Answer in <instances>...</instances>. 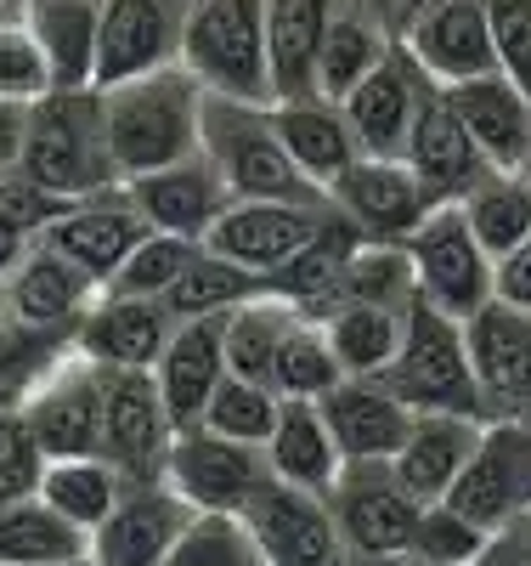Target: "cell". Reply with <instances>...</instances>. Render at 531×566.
<instances>
[{
    "mask_svg": "<svg viewBox=\"0 0 531 566\" xmlns=\"http://www.w3.org/2000/svg\"><path fill=\"white\" fill-rule=\"evenodd\" d=\"M328 515H333V533H340L346 555H407L413 533H418V515L424 504L396 482L391 464H346L340 482L322 493Z\"/></svg>",
    "mask_w": 531,
    "mask_h": 566,
    "instance_id": "8",
    "label": "cell"
},
{
    "mask_svg": "<svg viewBox=\"0 0 531 566\" xmlns=\"http://www.w3.org/2000/svg\"><path fill=\"white\" fill-rule=\"evenodd\" d=\"M40 459H103V374L79 352L57 357L18 402Z\"/></svg>",
    "mask_w": 531,
    "mask_h": 566,
    "instance_id": "7",
    "label": "cell"
},
{
    "mask_svg": "<svg viewBox=\"0 0 531 566\" xmlns=\"http://www.w3.org/2000/svg\"><path fill=\"white\" fill-rule=\"evenodd\" d=\"M176 335V323L159 301H130V295H96L79 328L68 335V352H79L91 368H136L153 374Z\"/></svg>",
    "mask_w": 531,
    "mask_h": 566,
    "instance_id": "22",
    "label": "cell"
},
{
    "mask_svg": "<svg viewBox=\"0 0 531 566\" xmlns=\"http://www.w3.org/2000/svg\"><path fill=\"white\" fill-rule=\"evenodd\" d=\"M7 23H23V0H0V29Z\"/></svg>",
    "mask_w": 531,
    "mask_h": 566,
    "instance_id": "55",
    "label": "cell"
},
{
    "mask_svg": "<svg viewBox=\"0 0 531 566\" xmlns=\"http://www.w3.org/2000/svg\"><path fill=\"white\" fill-rule=\"evenodd\" d=\"M18 176L45 187V193L68 199V205L114 193L119 176H114V159H108L96 91H45L40 103H29Z\"/></svg>",
    "mask_w": 531,
    "mask_h": 566,
    "instance_id": "3",
    "label": "cell"
},
{
    "mask_svg": "<svg viewBox=\"0 0 531 566\" xmlns=\"http://www.w3.org/2000/svg\"><path fill=\"white\" fill-rule=\"evenodd\" d=\"M40 448L29 437V424L18 408H0V482H12V493H34L40 488Z\"/></svg>",
    "mask_w": 531,
    "mask_h": 566,
    "instance_id": "49",
    "label": "cell"
},
{
    "mask_svg": "<svg viewBox=\"0 0 531 566\" xmlns=\"http://www.w3.org/2000/svg\"><path fill=\"white\" fill-rule=\"evenodd\" d=\"M346 374L328 352V335L311 323V317H295L288 323V335L277 346V363H272V391L283 402H322L333 386H340Z\"/></svg>",
    "mask_w": 531,
    "mask_h": 566,
    "instance_id": "40",
    "label": "cell"
},
{
    "mask_svg": "<svg viewBox=\"0 0 531 566\" xmlns=\"http://www.w3.org/2000/svg\"><path fill=\"white\" fill-rule=\"evenodd\" d=\"M340 295L357 306H384V312H407L418 301L413 261L402 244H357L340 277Z\"/></svg>",
    "mask_w": 531,
    "mask_h": 566,
    "instance_id": "41",
    "label": "cell"
},
{
    "mask_svg": "<svg viewBox=\"0 0 531 566\" xmlns=\"http://www.w3.org/2000/svg\"><path fill=\"white\" fill-rule=\"evenodd\" d=\"M402 250L413 261L418 301L436 306L442 317L469 323V317H480L492 306V261L475 244V232H469L458 205H436Z\"/></svg>",
    "mask_w": 531,
    "mask_h": 566,
    "instance_id": "6",
    "label": "cell"
},
{
    "mask_svg": "<svg viewBox=\"0 0 531 566\" xmlns=\"http://www.w3.org/2000/svg\"><path fill=\"white\" fill-rule=\"evenodd\" d=\"M96 374H103V459L125 482H164V453L176 431L153 374L136 368H96Z\"/></svg>",
    "mask_w": 531,
    "mask_h": 566,
    "instance_id": "12",
    "label": "cell"
},
{
    "mask_svg": "<svg viewBox=\"0 0 531 566\" xmlns=\"http://www.w3.org/2000/svg\"><path fill=\"white\" fill-rule=\"evenodd\" d=\"M199 154L221 176L232 205H328V193L295 170L283 136L272 125V103H237L204 91V125H199Z\"/></svg>",
    "mask_w": 531,
    "mask_h": 566,
    "instance_id": "2",
    "label": "cell"
},
{
    "mask_svg": "<svg viewBox=\"0 0 531 566\" xmlns=\"http://www.w3.org/2000/svg\"><path fill=\"white\" fill-rule=\"evenodd\" d=\"M261 295H266V283H261L255 272H244V266H232V261L199 250V255L187 261V272L176 277V290H170L159 306L170 312V323H199V317H226V312L249 306V301H261Z\"/></svg>",
    "mask_w": 531,
    "mask_h": 566,
    "instance_id": "38",
    "label": "cell"
},
{
    "mask_svg": "<svg viewBox=\"0 0 531 566\" xmlns=\"http://www.w3.org/2000/svg\"><path fill=\"white\" fill-rule=\"evenodd\" d=\"M328 205L362 244H407L418 221L436 210V199L424 193L402 159H357L328 187Z\"/></svg>",
    "mask_w": 531,
    "mask_h": 566,
    "instance_id": "13",
    "label": "cell"
},
{
    "mask_svg": "<svg viewBox=\"0 0 531 566\" xmlns=\"http://www.w3.org/2000/svg\"><path fill=\"white\" fill-rule=\"evenodd\" d=\"M351 7H362L368 18H379L384 29L402 34V18H407V0H351Z\"/></svg>",
    "mask_w": 531,
    "mask_h": 566,
    "instance_id": "53",
    "label": "cell"
},
{
    "mask_svg": "<svg viewBox=\"0 0 531 566\" xmlns=\"http://www.w3.org/2000/svg\"><path fill=\"white\" fill-rule=\"evenodd\" d=\"M192 0H103V40H96V91L159 74L181 63Z\"/></svg>",
    "mask_w": 531,
    "mask_h": 566,
    "instance_id": "14",
    "label": "cell"
},
{
    "mask_svg": "<svg viewBox=\"0 0 531 566\" xmlns=\"http://www.w3.org/2000/svg\"><path fill=\"white\" fill-rule=\"evenodd\" d=\"M266 470H272V482L317 493V499L340 482L346 459H340V448H333V431H328L317 402H283L277 431L266 442Z\"/></svg>",
    "mask_w": 531,
    "mask_h": 566,
    "instance_id": "33",
    "label": "cell"
},
{
    "mask_svg": "<svg viewBox=\"0 0 531 566\" xmlns=\"http://www.w3.org/2000/svg\"><path fill=\"white\" fill-rule=\"evenodd\" d=\"M498 74L531 103V0H487Z\"/></svg>",
    "mask_w": 531,
    "mask_h": 566,
    "instance_id": "46",
    "label": "cell"
},
{
    "mask_svg": "<svg viewBox=\"0 0 531 566\" xmlns=\"http://www.w3.org/2000/svg\"><path fill=\"white\" fill-rule=\"evenodd\" d=\"M23 125H29V103H0V181H7V176H18Z\"/></svg>",
    "mask_w": 531,
    "mask_h": 566,
    "instance_id": "52",
    "label": "cell"
},
{
    "mask_svg": "<svg viewBox=\"0 0 531 566\" xmlns=\"http://www.w3.org/2000/svg\"><path fill=\"white\" fill-rule=\"evenodd\" d=\"M396 40H402V52L418 63V74L436 91H453V85L498 74L487 0H424L418 12H407Z\"/></svg>",
    "mask_w": 531,
    "mask_h": 566,
    "instance_id": "10",
    "label": "cell"
},
{
    "mask_svg": "<svg viewBox=\"0 0 531 566\" xmlns=\"http://www.w3.org/2000/svg\"><path fill=\"white\" fill-rule=\"evenodd\" d=\"M525 181H531V159H525Z\"/></svg>",
    "mask_w": 531,
    "mask_h": 566,
    "instance_id": "59",
    "label": "cell"
},
{
    "mask_svg": "<svg viewBox=\"0 0 531 566\" xmlns=\"http://www.w3.org/2000/svg\"><path fill=\"white\" fill-rule=\"evenodd\" d=\"M141 239H148V221L136 216V205L125 199V187L68 205V216H57L52 227L40 232V244H52L63 261H74L96 290H108L114 272L130 261V250Z\"/></svg>",
    "mask_w": 531,
    "mask_h": 566,
    "instance_id": "20",
    "label": "cell"
},
{
    "mask_svg": "<svg viewBox=\"0 0 531 566\" xmlns=\"http://www.w3.org/2000/svg\"><path fill=\"white\" fill-rule=\"evenodd\" d=\"M464 335L475 357L480 413L531 424V312H509L492 301L480 317L464 323Z\"/></svg>",
    "mask_w": 531,
    "mask_h": 566,
    "instance_id": "17",
    "label": "cell"
},
{
    "mask_svg": "<svg viewBox=\"0 0 531 566\" xmlns=\"http://www.w3.org/2000/svg\"><path fill=\"white\" fill-rule=\"evenodd\" d=\"M317 408L346 464H391L413 431V408L384 380H340Z\"/></svg>",
    "mask_w": 531,
    "mask_h": 566,
    "instance_id": "24",
    "label": "cell"
},
{
    "mask_svg": "<svg viewBox=\"0 0 531 566\" xmlns=\"http://www.w3.org/2000/svg\"><path fill=\"white\" fill-rule=\"evenodd\" d=\"M164 482L192 504V510H215V515H244L261 488L272 482L266 453L244 442H221L215 431H176L164 453Z\"/></svg>",
    "mask_w": 531,
    "mask_h": 566,
    "instance_id": "11",
    "label": "cell"
},
{
    "mask_svg": "<svg viewBox=\"0 0 531 566\" xmlns=\"http://www.w3.org/2000/svg\"><path fill=\"white\" fill-rule=\"evenodd\" d=\"M204 244H181V239H170V232H148L136 250H130V261L114 272V283L103 295H130V301H164L170 290H176V277L187 272V261L199 255Z\"/></svg>",
    "mask_w": 531,
    "mask_h": 566,
    "instance_id": "44",
    "label": "cell"
},
{
    "mask_svg": "<svg viewBox=\"0 0 531 566\" xmlns=\"http://www.w3.org/2000/svg\"><path fill=\"white\" fill-rule=\"evenodd\" d=\"M346 566H429L418 555H362V560H346Z\"/></svg>",
    "mask_w": 531,
    "mask_h": 566,
    "instance_id": "54",
    "label": "cell"
},
{
    "mask_svg": "<svg viewBox=\"0 0 531 566\" xmlns=\"http://www.w3.org/2000/svg\"><path fill=\"white\" fill-rule=\"evenodd\" d=\"M7 499H18V493H12V482H0V504H7Z\"/></svg>",
    "mask_w": 531,
    "mask_h": 566,
    "instance_id": "57",
    "label": "cell"
},
{
    "mask_svg": "<svg viewBox=\"0 0 531 566\" xmlns=\"http://www.w3.org/2000/svg\"><path fill=\"white\" fill-rule=\"evenodd\" d=\"M125 476L108 459H45L40 470V499L52 504L63 522H74L79 533H96L114 515V504L125 499Z\"/></svg>",
    "mask_w": 531,
    "mask_h": 566,
    "instance_id": "36",
    "label": "cell"
},
{
    "mask_svg": "<svg viewBox=\"0 0 531 566\" xmlns=\"http://www.w3.org/2000/svg\"><path fill=\"white\" fill-rule=\"evenodd\" d=\"M492 301L509 312H531V239L492 261Z\"/></svg>",
    "mask_w": 531,
    "mask_h": 566,
    "instance_id": "50",
    "label": "cell"
},
{
    "mask_svg": "<svg viewBox=\"0 0 531 566\" xmlns=\"http://www.w3.org/2000/svg\"><path fill=\"white\" fill-rule=\"evenodd\" d=\"M328 221L333 205H226L204 250L266 283L283 261H295L306 244H317Z\"/></svg>",
    "mask_w": 531,
    "mask_h": 566,
    "instance_id": "15",
    "label": "cell"
},
{
    "mask_svg": "<svg viewBox=\"0 0 531 566\" xmlns=\"http://www.w3.org/2000/svg\"><path fill=\"white\" fill-rule=\"evenodd\" d=\"M52 91V74H45V57L23 23L0 29V103H40Z\"/></svg>",
    "mask_w": 531,
    "mask_h": 566,
    "instance_id": "47",
    "label": "cell"
},
{
    "mask_svg": "<svg viewBox=\"0 0 531 566\" xmlns=\"http://www.w3.org/2000/svg\"><path fill=\"white\" fill-rule=\"evenodd\" d=\"M23 29L40 45L52 91H96L103 0H23Z\"/></svg>",
    "mask_w": 531,
    "mask_h": 566,
    "instance_id": "28",
    "label": "cell"
},
{
    "mask_svg": "<svg viewBox=\"0 0 531 566\" xmlns=\"http://www.w3.org/2000/svg\"><path fill=\"white\" fill-rule=\"evenodd\" d=\"M192 522V504L170 482H130L114 515L91 533L96 566H170V549L181 544Z\"/></svg>",
    "mask_w": 531,
    "mask_h": 566,
    "instance_id": "16",
    "label": "cell"
},
{
    "mask_svg": "<svg viewBox=\"0 0 531 566\" xmlns=\"http://www.w3.org/2000/svg\"><path fill=\"white\" fill-rule=\"evenodd\" d=\"M418 7H424V0H407V12H418ZM402 23H407V18H402Z\"/></svg>",
    "mask_w": 531,
    "mask_h": 566,
    "instance_id": "58",
    "label": "cell"
},
{
    "mask_svg": "<svg viewBox=\"0 0 531 566\" xmlns=\"http://www.w3.org/2000/svg\"><path fill=\"white\" fill-rule=\"evenodd\" d=\"M469 566H531V515L498 527V533L487 538V549H480Z\"/></svg>",
    "mask_w": 531,
    "mask_h": 566,
    "instance_id": "51",
    "label": "cell"
},
{
    "mask_svg": "<svg viewBox=\"0 0 531 566\" xmlns=\"http://www.w3.org/2000/svg\"><path fill=\"white\" fill-rule=\"evenodd\" d=\"M103 295L96 283L63 261L52 244H29V255L12 266V277L0 283V312H7L18 328H40V335H52V328H79V317L91 312V301Z\"/></svg>",
    "mask_w": 531,
    "mask_h": 566,
    "instance_id": "23",
    "label": "cell"
},
{
    "mask_svg": "<svg viewBox=\"0 0 531 566\" xmlns=\"http://www.w3.org/2000/svg\"><path fill=\"white\" fill-rule=\"evenodd\" d=\"M266 12H272V0H192L187 34H181V69L210 97L272 103Z\"/></svg>",
    "mask_w": 531,
    "mask_h": 566,
    "instance_id": "4",
    "label": "cell"
},
{
    "mask_svg": "<svg viewBox=\"0 0 531 566\" xmlns=\"http://www.w3.org/2000/svg\"><path fill=\"white\" fill-rule=\"evenodd\" d=\"M424 97H429V80L418 74V63L402 52V40H396L391 57H384L340 103V114H346V125L357 136V154L362 159H402L407 130H413Z\"/></svg>",
    "mask_w": 531,
    "mask_h": 566,
    "instance_id": "18",
    "label": "cell"
},
{
    "mask_svg": "<svg viewBox=\"0 0 531 566\" xmlns=\"http://www.w3.org/2000/svg\"><path fill=\"white\" fill-rule=\"evenodd\" d=\"M396 45V29H384L379 18H368L362 7H351V0H340V12H333L322 45H317V69H311V97L333 103L340 108L351 91L391 57Z\"/></svg>",
    "mask_w": 531,
    "mask_h": 566,
    "instance_id": "32",
    "label": "cell"
},
{
    "mask_svg": "<svg viewBox=\"0 0 531 566\" xmlns=\"http://www.w3.org/2000/svg\"><path fill=\"white\" fill-rule=\"evenodd\" d=\"M333 12H340V0H272V12H266L272 103H306L311 97L317 45H322Z\"/></svg>",
    "mask_w": 531,
    "mask_h": 566,
    "instance_id": "30",
    "label": "cell"
},
{
    "mask_svg": "<svg viewBox=\"0 0 531 566\" xmlns=\"http://www.w3.org/2000/svg\"><path fill=\"white\" fill-rule=\"evenodd\" d=\"M96 108H103V136H108V159H114L119 187L136 176L170 170L181 159H199L204 85L181 63L96 91Z\"/></svg>",
    "mask_w": 531,
    "mask_h": 566,
    "instance_id": "1",
    "label": "cell"
},
{
    "mask_svg": "<svg viewBox=\"0 0 531 566\" xmlns=\"http://www.w3.org/2000/svg\"><path fill=\"white\" fill-rule=\"evenodd\" d=\"M442 97L458 114V125L469 130V142L480 148L487 170H520L525 176V159H531V103L503 74L453 85V91H442Z\"/></svg>",
    "mask_w": 531,
    "mask_h": 566,
    "instance_id": "27",
    "label": "cell"
},
{
    "mask_svg": "<svg viewBox=\"0 0 531 566\" xmlns=\"http://www.w3.org/2000/svg\"><path fill=\"white\" fill-rule=\"evenodd\" d=\"M85 549H91V533L63 522L40 493H18L0 504V566H52Z\"/></svg>",
    "mask_w": 531,
    "mask_h": 566,
    "instance_id": "35",
    "label": "cell"
},
{
    "mask_svg": "<svg viewBox=\"0 0 531 566\" xmlns=\"http://www.w3.org/2000/svg\"><path fill=\"white\" fill-rule=\"evenodd\" d=\"M57 216H68V199L45 193V187H34V181H23V176L0 181V221H12L18 232H29V239H40V232L52 227Z\"/></svg>",
    "mask_w": 531,
    "mask_h": 566,
    "instance_id": "48",
    "label": "cell"
},
{
    "mask_svg": "<svg viewBox=\"0 0 531 566\" xmlns=\"http://www.w3.org/2000/svg\"><path fill=\"white\" fill-rule=\"evenodd\" d=\"M52 566H96V560H91V549H85V555H68V560H52Z\"/></svg>",
    "mask_w": 531,
    "mask_h": 566,
    "instance_id": "56",
    "label": "cell"
},
{
    "mask_svg": "<svg viewBox=\"0 0 531 566\" xmlns=\"http://www.w3.org/2000/svg\"><path fill=\"white\" fill-rule=\"evenodd\" d=\"M244 522H249L266 566H346L351 560L340 533H333L328 504L317 493L266 482L261 499L244 510Z\"/></svg>",
    "mask_w": 531,
    "mask_h": 566,
    "instance_id": "19",
    "label": "cell"
},
{
    "mask_svg": "<svg viewBox=\"0 0 531 566\" xmlns=\"http://www.w3.org/2000/svg\"><path fill=\"white\" fill-rule=\"evenodd\" d=\"M458 210L475 232V244L487 250V261H503L514 244L531 239V181L520 170H487Z\"/></svg>",
    "mask_w": 531,
    "mask_h": 566,
    "instance_id": "37",
    "label": "cell"
},
{
    "mask_svg": "<svg viewBox=\"0 0 531 566\" xmlns=\"http://www.w3.org/2000/svg\"><path fill=\"white\" fill-rule=\"evenodd\" d=\"M221 380H226L221 317L176 323L164 357L153 363V386H159V402H164V413H170V431H199L204 408H210V397H215Z\"/></svg>",
    "mask_w": 531,
    "mask_h": 566,
    "instance_id": "26",
    "label": "cell"
},
{
    "mask_svg": "<svg viewBox=\"0 0 531 566\" xmlns=\"http://www.w3.org/2000/svg\"><path fill=\"white\" fill-rule=\"evenodd\" d=\"M272 125L283 136L288 159H295V170L317 187V193H328L333 181H340L362 154H357V136L346 125V114L322 103V97H306V103H272Z\"/></svg>",
    "mask_w": 531,
    "mask_h": 566,
    "instance_id": "31",
    "label": "cell"
},
{
    "mask_svg": "<svg viewBox=\"0 0 531 566\" xmlns=\"http://www.w3.org/2000/svg\"><path fill=\"white\" fill-rule=\"evenodd\" d=\"M402 317L407 312H384V306H357L340 301L328 317H317V328L328 335V352L340 363L346 380H384L402 352Z\"/></svg>",
    "mask_w": 531,
    "mask_h": 566,
    "instance_id": "34",
    "label": "cell"
},
{
    "mask_svg": "<svg viewBox=\"0 0 531 566\" xmlns=\"http://www.w3.org/2000/svg\"><path fill=\"white\" fill-rule=\"evenodd\" d=\"M170 566H266V560H261V544L244 515L192 510L181 544L170 549Z\"/></svg>",
    "mask_w": 531,
    "mask_h": 566,
    "instance_id": "43",
    "label": "cell"
},
{
    "mask_svg": "<svg viewBox=\"0 0 531 566\" xmlns=\"http://www.w3.org/2000/svg\"><path fill=\"white\" fill-rule=\"evenodd\" d=\"M125 199L136 205V216L148 221V232H170L181 244H204L215 221L226 216L232 193L221 187V176L210 170V159H181L170 170H153V176H136L125 181Z\"/></svg>",
    "mask_w": 531,
    "mask_h": 566,
    "instance_id": "21",
    "label": "cell"
},
{
    "mask_svg": "<svg viewBox=\"0 0 531 566\" xmlns=\"http://www.w3.org/2000/svg\"><path fill=\"white\" fill-rule=\"evenodd\" d=\"M402 165L418 176V187L436 205H464L469 187L487 176V159H480V148L469 142V130L458 125V114L447 108V97L436 85H429V97H424V108L407 130Z\"/></svg>",
    "mask_w": 531,
    "mask_h": 566,
    "instance_id": "25",
    "label": "cell"
},
{
    "mask_svg": "<svg viewBox=\"0 0 531 566\" xmlns=\"http://www.w3.org/2000/svg\"><path fill=\"white\" fill-rule=\"evenodd\" d=\"M447 504L480 533H498L520 522V515H531V424H514V419L480 424V442L464 464L458 488L447 493Z\"/></svg>",
    "mask_w": 531,
    "mask_h": 566,
    "instance_id": "9",
    "label": "cell"
},
{
    "mask_svg": "<svg viewBox=\"0 0 531 566\" xmlns=\"http://www.w3.org/2000/svg\"><path fill=\"white\" fill-rule=\"evenodd\" d=\"M487 419H458V413H413V431L402 442V453L391 459L396 482L418 499V504H447V493L458 488L464 464L480 442Z\"/></svg>",
    "mask_w": 531,
    "mask_h": 566,
    "instance_id": "29",
    "label": "cell"
},
{
    "mask_svg": "<svg viewBox=\"0 0 531 566\" xmlns=\"http://www.w3.org/2000/svg\"><path fill=\"white\" fill-rule=\"evenodd\" d=\"M277 413H283V397L272 386H249V380H232L226 374L204 408V431H215L221 442H244V448L266 453V442L277 431Z\"/></svg>",
    "mask_w": 531,
    "mask_h": 566,
    "instance_id": "42",
    "label": "cell"
},
{
    "mask_svg": "<svg viewBox=\"0 0 531 566\" xmlns=\"http://www.w3.org/2000/svg\"><path fill=\"white\" fill-rule=\"evenodd\" d=\"M487 538H492V533H480L475 522H464L453 504H424L407 555H418V560H429V566H469L480 549H487Z\"/></svg>",
    "mask_w": 531,
    "mask_h": 566,
    "instance_id": "45",
    "label": "cell"
},
{
    "mask_svg": "<svg viewBox=\"0 0 531 566\" xmlns=\"http://www.w3.org/2000/svg\"><path fill=\"white\" fill-rule=\"evenodd\" d=\"M288 312L283 301H249L221 317V357H226V374L232 380H249V386H272V363H277V346L288 335Z\"/></svg>",
    "mask_w": 531,
    "mask_h": 566,
    "instance_id": "39",
    "label": "cell"
},
{
    "mask_svg": "<svg viewBox=\"0 0 531 566\" xmlns=\"http://www.w3.org/2000/svg\"><path fill=\"white\" fill-rule=\"evenodd\" d=\"M413 413H458V419H487L480 413V386H475V357L464 323L442 317L436 306L413 301L402 317V352L384 374Z\"/></svg>",
    "mask_w": 531,
    "mask_h": 566,
    "instance_id": "5",
    "label": "cell"
}]
</instances>
